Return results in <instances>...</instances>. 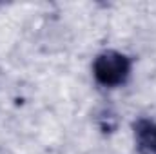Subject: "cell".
<instances>
[{
  "label": "cell",
  "instance_id": "cell-2",
  "mask_svg": "<svg viewBox=\"0 0 156 154\" xmlns=\"http://www.w3.org/2000/svg\"><path fill=\"white\" fill-rule=\"evenodd\" d=\"M138 154H156V121L140 118L133 125Z\"/></svg>",
  "mask_w": 156,
  "mask_h": 154
},
{
  "label": "cell",
  "instance_id": "cell-1",
  "mask_svg": "<svg viewBox=\"0 0 156 154\" xmlns=\"http://www.w3.org/2000/svg\"><path fill=\"white\" fill-rule=\"evenodd\" d=\"M93 75L105 87L122 85L131 75V58L118 51H104L94 58Z\"/></svg>",
  "mask_w": 156,
  "mask_h": 154
}]
</instances>
